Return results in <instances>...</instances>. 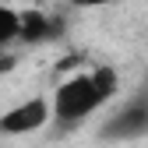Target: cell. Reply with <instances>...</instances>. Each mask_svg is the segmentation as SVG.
I'll return each mask as SVG.
<instances>
[{
  "mask_svg": "<svg viewBox=\"0 0 148 148\" xmlns=\"http://www.w3.org/2000/svg\"><path fill=\"white\" fill-rule=\"evenodd\" d=\"M64 4H71V7H106L113 0H64Z\"/></svg>",
  "mask_w": 148,
  "mask_h": 148,
  "instance_id": "obj_6",
  "label": "cell"
},
{
  "mask_svg": "<svg viewBox=\"0 0 148 148\" xmlns=\"http://www.w3.org/2000/svg\"><path fill=\"white\" fill-rule=\"evenodd\" d=\"M145 134H148V95H138L131 102H123L102 123L106 141H134V138H145Z\"/></svg>",
  "mask_w": 148,
  "mask_h": 148,
  "instance_id": "obj_3",
  "label": "cell"
},
{
  "mask_svg": "<svg viewBox=\"0 0 148 148\" xmlns=\"http://www.w3.org/2000/svg\"><path fill=\"white\" fill-rule=\"evenodd\" d=\"M53 32H57V25H53L46 14L21 11V39H25V42H35V39H49Z\"/></svg>",
  "mask_w": 148,
  "mask_h": 148,
  "instance_id": "obj_4",
  "label": "cell"
},
{
  "mask_svg": "<svg viewBox=\"0 0 148 148\" xmlns=\"http://www.w3.org/2000/svg\"><path fill=\"white\" fill-rule=\"evenodd\" d=\"M46 123H53V99H46V95H32V99H25V102L11 106L7 113L0 116V134L21 138V134L42 131Z\"/></svg>",
  "mask_w": 148,
  "mask_h": 148,
  "instance_id": "obj_2",
  "label": "cell"
},
{
  "mask_svg": "<svg viewBox=\"0 0 148 148\" xmlns=\"http://www.w3.org/2000/svg\"><path fill=\"white\" fill-rule=\"evenodd\" d=\"M116 74L109 67H99V71H88V74H74V78L60 81L57 92H53V123L57 127H78L85 123L95 109H102L109 99L116 95Z\"/></svg>",
  "mask_w": 148,
  "mask_h": 148,
  "instance_id": "obj_1",
  "label": "cell"
},
{
  "mask_svg": "<svg viewBox=\"0 0 148 148\" xmlns=\"http://www.w3.org/2000/svg\"><path fill=\"white\" fill-rule=\"evenodd\" d=\"M14 39H21V11L0 4V57H4V49Z\"/></svg>",
  "mask_w": 148,
  "mask_h": 148,
  "instance_id": "obj_5",
  "label": "cell"
}]
</instances>
